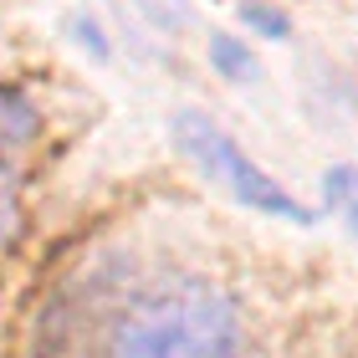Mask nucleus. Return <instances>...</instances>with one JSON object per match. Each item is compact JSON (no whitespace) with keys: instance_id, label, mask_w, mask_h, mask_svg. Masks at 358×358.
<instances>
[{"instance_id":"f257e3e1","label":"nucleus","mask_w":358,"mask_h":358,"mask_svg":"<svg viewBox=\"0 0 358 358\" xmlns=\"http://www.w3.org/2000/svg\"><path fill=\"white\" fill-rule=\"evenodd\" d=\"M241 317L205 276H164L143 287L108 333V358H236Z\"/></svg>"},{"instance_id":"f03ea898","label":"nucleus","mask_w":358,"mask_h":358,"mask_svg":"<svg viewBox=\"0 0 358 358\" xmlns=\"http://www.w3.org/2000/svg\"><path fill=\"white\" fill-rule=\"evenodd\" d=\"M174 138H179V149H185L205 174H215L241 205L266 210V215H282V220H307V210L292 200L266 169H256L251 159L241 154V143L231 134H220L210 118H200V113H179V118H174Z\"/></svg>"},{"instance_id":"7ed1b4c3","label":"nucleus","mask_w":358,"mask_h":358,"mask_svg":"<svg viewBox=\"0 0 358 358\" xmlns=\"http://www.w3.org/2000/svg\"><path fill=\"white\" fill-rule=\"evenodd\" d=\"M322 189H328L333 210L343 215V225H348V231H358V169H353V164H338L328 179H322Z\"/></svg>"},{"instance_id":"20e7f679","label":"nucleus","mask_w":358,"mask_h":358,"mask_svg":"<svg viewBox=\"0 0 358 358\" xmlns=\"http://www.w3.org/2000/svg\"><path fill=\"white\" fill-rule=\"evenodd\" d=\"M210 62H215L220 77H231V83H246V77H256L251 46H241L236 36H215V41H210Z\"/></svg>"},{"instance_id":"39448f33","label":"nucleus","mask_w":358,"mask_h":358,"mask_svg":"<svg viewBox=\"0 0 358 358\" xmlns=\"http://www.w3.org/2000/svg\"><path fill=\"white\" fill-rule=\"evenodd\" d=\"M246 21H251V26H262L266 36H282V31H287V21H282L276 10H266V6H246Z\"/></svg>"},{"instance_id":"423d86ee","label":"nucleus","mask_w":358,"mask_h":358,"mask_svg":"<svg viewBox=\"0 0 358 358\" xmlns=\"http://www.w3.org/2000/svg\"><path fill=\"white\" fill-rule=\"evenodd\" d=\"M10 231H15V194L6 185V174H0V241H6Z\"/></svg>"}]
</instances>
